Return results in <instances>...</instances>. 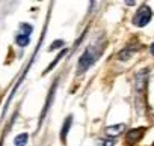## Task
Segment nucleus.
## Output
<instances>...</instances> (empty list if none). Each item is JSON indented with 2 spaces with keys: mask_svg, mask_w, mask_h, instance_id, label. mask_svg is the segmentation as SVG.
I'll list each match as a JSON object with an SVG mask.
<instances>
[{
  "mask_svg": "<svg viewBox=\"0 0 154 146\" xmlns=\"http://www.w3.org/2000/svg\"><path fill=\"white\" fill-rule=\"evenodd\" d=\"M97 59H98V53H95L92 47H88V48L83 51V54L80 56L79 63H77V69H79L80 74H82V72H86V71L95 63Z\"/></svg>",
  "mask_w": 154,
  "mask_h": 146,
  "instance_id": "obj_1",
  "label": "nucleus"
},
{
  "mask_svg": "<svg viewBox=\"0 0 154 146\" xmlns=\"http://www.w3.org/2000/svg\"><path fill=\"white\" fill-rule=\"evenodd\" d=\"M151 17H152L151 8L146 6V5H142V6L136 11V14H134V17H133V24H134L136 27H145V26L151 21Z\"/></svg>",
  "mask_w": 154,
  "mask_h": 146,
  "instance_id": "obj_2",
  "label": "nucleus"
},
{
  "mask_svg": "<svg viewBox=\"0 0 154 146\" xmlns=\"http://www.w3.org/2000/svg\"><path fill=\"white\" fill-rule=\"evenodd\" d=\"M124 131H125V125H124V124H116V125H110V127L106 128V134H107L110 139H113V137L122 134Z\"/></svg>",
  "mask_w": 154,
  "mask_h": 146,
  "instance_id": "obj_3",
  "label": "nucleus"
},
{
  "mask_svg": "<svg viewBox=\"0 0 154 146\" xmlns=\"http://www.w3.org/2000/svg\"><path fill=\"white\" fill-rule=\"evenodd\" d=\"M71 125H72V115L66 116V119H65V122L62 125V131H60V140H62V143H66V136L69 133Z\"/></svg>",
  "mask_w": 154,
  "mask_h": 146,
  "instance_id": "obj_4",
  "label": "nucleus"
},
{
  "mask_svg": "<svg viewBox=\"0 0 154 146\" xmlns=\"http://www.w3.org/2000/svg\"><path fill=\"white\" fill-rule=\"evenodd\" d=\"M56 85L57 83H54L53 86H51V89H50V92H48V100L45 101V106H44V110H42V113H41V119H39V125H41V122L44 121V116H45V112L50 109V104H51V101H53V98H54V91H56Z\"/></svg>",
  "mask_w": 154,
  "mask_h": 146,
  "instance_id": "obj_5",
  "label": "nucleus"
},
{
  "mask_svg": "<svg viewBox=\"0 0 154 146\" xmlns=\"http://www.w3.org/2000/svg\"><path fill=\"white\" fill-rule=\"evenodd\" d=\"M29 142V134L27 133H21L14 139V146H26Z\"/></svg>",
  "mask_w": 154,
  "mask_h": 146,
  "instance_id": "obj_6",
  "label": "nucleus"
},
{
  "mask_svg": "<svg viewBox=\"0 0 154 146\" xmlns=\"http://www.w3.org/2000/svg\"><path fill=\"white\" fill-rule=\"evenodd\" d=\"M65 54H66V50H62V51H60V53H59V54L56 56V59H54V60H53V62H51V63H50V65H48V66L45 68V71L42 72V76H45L47 72H50V71H51V69H53V68H54V66H56V65L59 63V60H60V59H62V57H63Z\"/></svg>",
  "mask_w": 154,
  "mask_h": 146,
  "instance_id": "obj_7",
  "label": "nucleus"
},
{
  "mask_svg": "<svg viewBox=\"0 0 154 146\" xmlns=\"http://www.w3.org/2000/svg\"><path fill=\"white\" fill-rule=\"evenodd\" d=\"M15 42H17V45H20V47H26V45H29V42H30V36H24V35H17L15 36Z\"/></svg>",
  "mask_w": 154,
  "mask_h": 146,
  "instance_id": "obj_8",
  "label": "nucleus"
},
{
  "mask_svg": "<svg viewBox=\"0 0 154 146\" xmlns=\"http://www.w3.org/2000/svg\"><path fill=\"white\" fill-rule=\"evenodd\" d=\"M20 29H21V33L20 35H24V36H30V33H32V26L30 24H27V23H23V24H20Z\"/></svg>",
  "mask_w": 154,
  "mask_h": 146,
  "instance_id": "obj_9",
  "label": "nucleus"
},
{
  "mask_svg": "<svg viewBox=\"0 0 154 146\" xmlns=\"http://www.w3.org/2000/svg\"><path fill=\"white\" fill-rule=\"evenodd\" d=\"M63 45H65V41H62V39H59V41H53V44L50 45L48 51H54V50H57V48H62Z\"/></svg>",
  "mask_w": 154,
  "mask_h": 146,
  "instance_id": "obj_10",
  "label": "nucleus"
},
{
  "mask_svg": "<svg viewBox=\"0 0 154 146\" xmlns=\"http://www.w3.org/2000/svg\"><path fill=\"white\" fill-rule=\"evenodd\" d=\"M113 145H115L113 139H101V140H98V146H113Z\"/></svg>",
  "mask_w": 154,
  "mask_h": 146,
  "instance_id": "obj_11",
  "label": "nucleus"
},
{
  "mask_svg": "<svg viewBox=\"0 0 154 146\" xmlns=\"http://www.w3.org/2000/svg\"><path fill=\"white\" fill-rule=\"evenodd\" d=\"M151 53L154 54V42H152V45H151Z\"/></svg>",
  "mask_w": 154,
  "mask_h": 146,
  "instance_id": "obj_12",
  "label": "nucleus"
}]
</instances>
